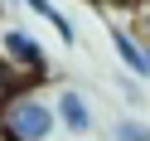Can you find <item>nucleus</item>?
Masks as SVG:
<instances>
[{
    "label": "nucleus",
    "mask_w": 150,
    "mask_h": 141,
    "mask_svg": "<svg viewBox=\"0 0 150 141\" xmlns=\"http://www.w3.org/2000/svg\"><path fill=\"white\" fill-rule=\"evenodd\" d=\"M53 136H58V112L39 83H24L0 102V141H53Z\"/></svg>",
    "instance_id": "1"
},
{
    "label": "nucleus",
    "mask_w": 150,
    "mask_h": 141,
    "mask_svg": "<svg viewBox=\"0 0 150 141\" xmlns=\"http://www.w3.org/2000/svg\"><path fill=\"white\" fill-rule=\"evenodd\" d=\"M0 63H10L24 83H44V78H53L44 44L34 39L24 24H0Z\"/></svg>",
    "instance_id": "2"
},
{
    "label": "nucleus",
    "mask_w": 150,
    "mask_h": 141,
    "mask_svg": "<svg viewBox=\"0 0 150 141\" xmlns=\"http://www.w3.org/2000/svg\"><path fill=\"white\" fill-rule=\"evenodd\" d=\"M53 112H58V131H68V136L87 141L92 131H97V107H92V97L82 88H73V83H63L58 92H53Z\"/></svg>",
    "instance_id": "3"
},
{
    "label": "nucleus",
    "mask_w": 150,
    "mask_h": 141,
    "mask_svg": "<svg viewBox=\"0 0 150 141\" xmlns=\"http://www.w3.org/2000/svg\"><path fill=\"white\" fill-rule=\"evenodd\" d=\"M107 39H111V54H116V63L145 83V44H140L136 34L126 29V24H111V29H107Z\"/></svg>",
    "instance_id": "4"
},
{
    "label": "nucleus",
    "mask_w": 150,
    "mask_h": 141,
    "mask_svg": "<svg viewBox=\"0 0 150 141\" xmlns=\"http://www.w3.org/2000/svg\"><path fill=\"white\" fill-rule=\"evenodd\" d=\"M20 5H24L29 15H39V20L49 24L53 34H58V44H63V49H73V44H78V29H73V20L58 10V5H53V0H20Z\"/></svg>",
    "instance_id": "5"
},
{
    "label": "nucleus",
    "mask_w": 150,
    "mask_h": 141,
    "mask_svg": "<svg viewBox=\"0 0 150 141\" xmlns=\"http://www.w3.org/2000/svg\"><path fill=\"white\" fill-rule=\"evenodd\" d=\"M107 141H150V122H145V117H131V112H121V117L111 122Z\"/></svg>",
    "instance_id": "6"
},
{
    "label": "nucleus",
    "mask_w": 150,
    "mask_h": 141,
    "mask_svg": "<svg viewBox=\"0 0 150 141\" xmlns=\"http://www.w3.org/2000/svg\"><path fill=\"white\" fill-rule=\"evenodd\" d=\"M116 92H121L126 102H140V97H145V88H140V78H136V73H126V68L116 73Z\"/></svg>",
    "instance_id": "7"
},
{
    "label": "nucleus",
    "mask_w": 150,
    "mask_h": 141,
    "mask_svg": "<svg viewBox=\"0 0 150 141\" xmlns=\"http://www.w3.org/2000/svg\"><path fill=\"white\" fill-rule=\"evenodd\" d=\"M15 88H24V78H20V73H15V68H10V63H0V102L10 97V92H15Z\"/></svg>",
    "instance_id": "8"
},
{
    "label": "nucleus",
    "mask_w": 150,
    "mask_h": 141,
    "mask_svg": "<svg viewBox=\"0 0 150 141\" xmlns=\"http://www.w3.org/2000/svg\"><path fill=\"white\" fill-rule=\"evenodd\" d=\"M82 5H92V10H107V5H111V0H82Z\"/></svg>",
    "instance_id": "9"
},
{
    "label": "nucleus",
    "mask_w": 150,
    "mask_h": 141,
    "mask_svg": "<svg viewBox=\"0 0 150 141\" xmlns=\"http://www.w3.org/2000/svg\"><path fill=\"white\" fill-rule=\"evenodd\" d=\"M126 5H136V0H111V10H126Z\"/></svg>",
    "instance_id": "10"
}]
</instances>
